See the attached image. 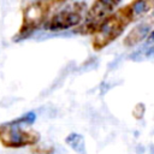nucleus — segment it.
I'll return each mask as SVG.
<instances>
[{
    "mask_svg": "<svg viewBox=\"0 0 154 154\" xmlns=\"http://www.w3.org/2000/svg\"><path fill=\"white\" fill-rule=\"evenodd\" d=\"M153 2L131 1L111 13L91 35V47L94 51H101L116 41L136 18L144 14Z\"/></svg>",
    "mask_w": 154,
    "mask_h": 154,
    "instance_id": "obj_1",
    "label": "nucleus"
},
{
    "mask_svg": "<svg viewBox=\"0 0 154 154\" xmlns=\"http://www.w3.org/2000/svg\"><path fill=\"white\" fill-rule=\"evenodd\" d=\"M35 122V113L29 112L14 120L0 124V143L5 148H24L35 146L40 134L29 126Z\"/></svg>",
    "mask_w": 154,
    "mask_h": 154,
    "instance_id": "obj_2",
    "label": "nucleus"
},
{
    "mask_svg": "<svg viewBox=\"0 0 154 154\" xmlns=\"http://www.w3.org/2000/svg\"><path fill=\"white\" fill-rule=\"evenodd\" d=\"M63 1H30L22 7V23L18 31L13 36V41H22L28 38L32 32L45 25L55 7L61 6Z\"/></svg>",
    "mask_w": 154,
    "mask_h": 154,
    "instance_id": "obj_3",
    "label": "nucleus"
},
{
    "mask_svg": "<svg viewBox=\"0 0 154 154\" xmlns=\"http://www.w3.org/2000/svg\"><path fill=\"white\" fill-rule=\"evenodd\" d=\"M61 8H58L49 16L43 28L49 31H61L70 28H77L83 22L84 12L88 6L84 1L64 2Z\"/></svg>",
    "mask_w": 154,
    "mask_h": 154,
    "instance_id": "obj_4",
    "label": "nucleus"
},
{
    "mask_svg": "<svg viewBox=\"0 0 154 154\" xmlns=\"http://www.w3.org/2000/svg\"><path fill=\"white\" fill-rule=\"evenodd\" d=\"M119 5L113 0H96L85 11L83 22L75 29V32L81 35H93L100 24L114 12V8Z\"/></svg>",
    "mask_w": 154,
    "mask_h": 154,
    "instance_id": "obj_5",
    "label": "nucleus"
},
{
    "mask_svg": "<svg viewBox=\"0 0 154 154\" xmlns=\"http://www.w3.org/2000/svg\"><path fill=\"white\" fill-rule=\"evenodd\" d=\"M150 31V23L149 22H143L138 25H136L132 30L129 31V34L125 36L123 43L126 47H134L137 43H140Z\"/></svg>",
    "mask_w": 154,
    "mask_h": 154,
    "instance_id": "obj_6",
    "label": "nucleus"
},
{
    "mask_svg": "<svg viewBox=\"0 0 154 154\" xmlns=\"http://www.w3.org/2000/svg\"><path fill=\"white\" fill-rule=\"evenodd\" d=\"M65 142L78 154H85V144H84V138L79 134H70Z\"/></svg>",
    "mask_w": 154,
    "mask_h": 154,
    "instance_id": "obj_7",
    "label": "nucleus"
},
{
    "mask_svg": "<svg viewBox=\"0 0 154 154\" xmlns=\"http://www.w3.org/2000/svg\"><path fill=\"white\" fill-rule=\"evenodd\" d=\"M144 111H146V107L142 103H137L132 109V114H134V117L136 119H141L143 117V114H144Z\"/></svg>",
    "mask_w": 154,
    "mask_h": 154,
    "instance_id": "obj_8",
    "label": "nucleus"
}]
</instances>
